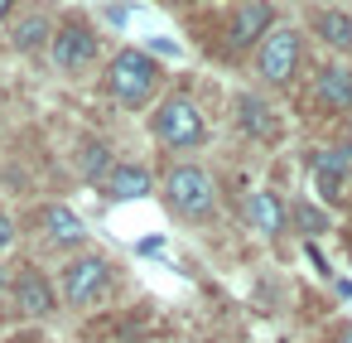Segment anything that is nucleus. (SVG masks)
Wrapping results in <instances>:
<instances>
[{
    "mask_svg": "<svg viewBox=\"0 0 352 343\" xmlns=\"http://www.w3.org/2000/svg\"><path fill=\"white\" fill-rule=\"evenodd\" d=\"M236 126H241L246 136H256V141H275V136H280L275 112H270L261 97H251V92H241V97H236Z\"/></svg>",
    "mask_w": 352,
    "mask_h": 343,
    "instance_id": "nucleus-12",
    "label": "nucleus"
},
{
    "mask_svg": "<svg viewBox=\"0 0 352 343\" xmlns=\"http://www.w3.org/2000/svg\"><path fill=\"white\" fill-rule=\"evenodd\" d=\"M270 30H275L270 25V6H265V0H246V6L236 10V20H232V49H251Z\"/></svg>",
    "mask_w": 352,
    "mask_h": 343,
    "instance_id": "nucleus-11",
    "label": "nucleus"
},
{
    "mask_svg": "<svg viewBox=\"0 0 352 343\" xmlns=\"http://www.w3.org/2000/svg\"><path fill=\"white\" fill-rule=\"evenodd\" d=\"M107 92H111L121 107H140V102L155 92V59L140 54V49H121V54L111 59Z\"/></svg>",
    "mask_w": 352,
    "mask_h": 343,
    "instance_id": "nucleus-3",
    "label": "nucleus"
},
{
    "mask_svg": "<svg viewBox=\"0 0 352 343\" xmlns=\"http://www.w3.org/2000/svg\"><path fill=\"white\" fill-rule=\"evenodd\" d=\"M58 285H63V304H73V309L97 304L107 295V285H111V261L102 251H82V256H73L63 266V280Z\"/></svg>",
    "mask_w": 352,
    "mask_h": 343,
    "instance_id": "nucleus-4",
    "label": "nucleus"
},
{
    "mask_svg": "<svg viewBox=\"0 0 352 343\" xmlns=\"http://www.w3.org/2000/svg\"><path fill=\"white\" fill-rule=\"evenodd\" d=\"M10 10H15V0H0V20H6Z\"/></svg>",
    "mask_w": 352,
    "mask_h": 343,
    "instance_id": "nucleus-21",
    "label": "nucleus"
},
{
    "mask_svg": "<svg viewBox=\"0 0 352 343\" xmlns=\"http://www.w3.org/2000/svg\"><path fill=\"white\" fill-rule=\"evenodd\" d=\"M294 63H299V34L294 30H270L256 49V73L280 87V83L294 78Z\"/></svg>",
    "mask_w": 352,
    "mask_h": 343,
    "instance_id": "nucleus-5",
    "label": "nucleus"
},
{
    "mask_svg": "<svg viewBox=\"0 0 352 343\" xmlns=\"http://www.w3.org/2000/svg\"><path fill=\"white\" fill-rule=\"evenodd\" d=\"M314 30H318V39H323L328 49H352V15L323 10V15L314 20Z\"/></svg>",
    "mask_w": 352,
    "mask_h": 343,
    "instance_id": "nucleus-15",
    "label": "nucleus"
},
{
    "mask_svg": "<svg viewBox=\"0 0 352 343\" xmlns=\"http://www.w3.org/2000/svg\"><path fill=\"white\" fill-rule=\"evenodd\" d=\"M241 218H246V227H256L261 237H280V232L289 227V208H285L270 189H251V194L241 198Z\"/></svg>",
    "mask_w": 352,
    "mask_h": 343,
    "instance_id": "nucleus-9",
    "label": "nucleus"
},
{
    "mask_svg": "<svg viewBox=\"0 0 352 343\" xmlns=\"http://www.w3.org/2000/svg\"><path fill=\"white\" fill-rule=\"evenodd\" d=\"M314 97L333 112H352V73L347 68H323L314 83Z\"/></svg>",
    "mask_w": 352,
    "mask_h": 343,
    "instance_id": "nucleus-14",
    "label": "nucleus"
},
{
    "mask_svg": "<svg viewBox=\"0 0 352 343\" xmlns=\"http://www.w3.org/2000/svg\"><path fill=\"white\" fill-rule=\"evenodd\" d=\"M309 174H314L318 194H323L328 203H338V198L347 194V179H352V150H342V145L314 150V155H309Z\"/></svg>",
    "mask_w": 352,
    "mask_h": 343,
    "instance_id": "nucleus-7",
    "label": "nucleus"
},
{
    "mask_svg": "<svg viewBox=\"0 0 352 343\" xmlns=\"http://www.w3.org/2000/svg\"><path fill=\"white\" fill-rule=\"evenodd\" d=\"M44 39H54V30H49V20H44V15H25V20L15 25V49H20V54L44 49Z\"/></svg>",
    "mask_w": 352,
    "mask_h": 343,
    "instance_id": "nucleus-17",
    "label": "nucleus"
},
{
    "mask_svg": "<svg viewBox=\"0 0 352 343\" xmlns=\"http://www.w3.org/2000/svg\"><path fill=\"white\" fill-rule=\"evenodd\" d=\"M6 285H15V276H10V266H0V290Z\"/></svg>",
    "mask_w": 352,
    "mask_h": 343,
    "instance_id": "nucleus-20",
    "label": "nucleus"
},
{
    "mask_svg": "<svg viewBox=\"0 0 352 343\" xmlns=\"http://www.w3.org/2000/svg\"><path fill=\"white\" fill-rule=\"evenodd\" d=\"M338 343H352V324H347V329H342V333H338Z\"/></svg>",
    "mask_w": 352,
    "mask_h": 343,
    "instance_id": "nucleus-22",
    "label": "nucleus"
},
{
    "mask_svg": "<svg viewBox=\"0 0 352 343\" xmlns=\"http://www.w3.org/2000/svg\"><path fill=\"white\" fill-rule=\"evenodd\" d=\"M150 131H155V141L169 145V150H193V145H203V136H208L203 112H198L193 97H169V102H160Z\"/></svg>",
    "mask_w": 352,
    "mask_h": 343,
    "instance_id": "nucleus-2",
    "label": "nucleus"
},
{
    "mask_svg": "<svg viewBox=\"0 0 352 343\" xmlns=\"http://www.w3.org/2000/svg\"><path fill=\"white\" fill-rule=\"evenodd\" d=\"M289 222H294L304 237H318V232H328V227H333V222H328V213H323V208H314V203H294V208H289Z\"/></svg>",
    "mask_w": 352,
    "mask_h": 343,
    "instance_id": "nucleus-18",
    "label": "nucleus"
},
{
    "mask_svg": "<svg viewBox=\"0 0 352 343\" xmlns=\"http://www.w3.org/2000/svg\"><path fill=\"white\" fill-rule=\"evenodd\" d=\"M49 44H54V63H58L63 73H82V68L97 59V34H92L87 25H63Z\"/></svg>",
    "mask_w": 352,
    "mask_h": 343,
    "instance_id": "nucleus-8",
    "label": "nucleus"
},
{
    "mask_svg": "<svg viewBox=\"0 0 352 343\" xmlns=\"http://www.w3.org/2000/svg\"><path fill=\"white\" fill-rule=\"evenodd\" d=\"M10 242H15V222H10L6 213H0V251H6Z\"/></svg>",
    "mask_w": 352,
    "mask_h": 343,
    "instance_id": "nucleus-19",
    "label": "nucleus"
},
{
    "mask_svg": "<svg viewBox=\"0 0 352 343\" xmlns=\"http://www.w3.org/2000/svg\"><path fill=\"white\" fill-rule=\"evenodd\" d=\"M347 261H352V251H347Z\"/></svg>",
    "mask_w": 352,
    "mask_h": 343,
    "instance_id": "nucleus-23",
    "label": "nucleus"
},
{
    "mask_svg": "<svg viewBox=\"0 0 352 343\" xmlns=\"http://www.w3.org/2000/svg\"><path fill=\"white\" fill-rule=\"evenodd\" d=\"M10 300H15V309H20L25 319H49V314L58 309L54 280H49L44 271H34V266H25V271L15 276V285H10Z\"/></svg>",
    "mask_w": 352,
    "mask_h": 343,
    "instance_id": "nucleus-6",
    "label": "nucleus"
},
{
    "mask_svg": "<svg viewBox=\"0 0 352 343\" xmlns=\"http://www.w3.org/2000/svg\"><path fill=\"white\" fill-rule=\"evenodd\" d=\"M164 203H169L179 218H188V222H208V218L217 213V184H212V174L198 169V165H174V169L164 174Z\"/></svg>",
    "mask_w": 352,
    "mask_h": 343,
    "instance_id": "nucleus-1",
    "label": "nucleus"
},
{
    "mask_svg": "<svg viewBox=\"0 0 352 343\" xmlns=\"http://www.w3.org/2000/svg\"><path fill=\"white\" fill-rule=\"evenodd\" d=\"M102 184H107V194H111V198H145V194L155 189L150 169H140V165H111Z\"/></svg>",
    "mask_w": 352,
    "mask_h": 343,
    "instance_id": "nucleus-13",
    "label": "nucleus"
},
{
    "mask_svg": "<svg viewBox=\"0 0 352 343\" xmlns=\"http://www.w3.org/2000/svg\"><path fill=\"white\" fill-rule=\"evenodd\" d=\"M78 169H82V179L102 184L107 169H111V150H107L102 141H82V150H78Z\"/></svg>",
    "mask_w": 352,
    "mask_h": 343,
    "instance_id": "nucleus-16",
    "label": "nucleus"
},
{
    "mask_svg": "<svg viewBox=\"0 0 352 343\" xmlns=\"http://www.w3.org/2000/svg\"><path fill=\"white\" fill-rule=\"evenodd\" d=\"M39 232H44L49 247H63V251H73V247L87 242V222H82L73 208H63V203H49V208L39 213Z\"/></svg>",
    "mask_w": 352,
    "mask_h": 343,
    "instance_id": "nucleus-10",
    "label": "nucleus"
}]
</instances>
